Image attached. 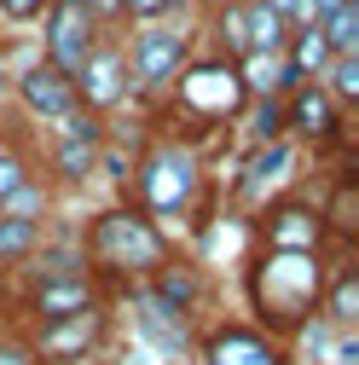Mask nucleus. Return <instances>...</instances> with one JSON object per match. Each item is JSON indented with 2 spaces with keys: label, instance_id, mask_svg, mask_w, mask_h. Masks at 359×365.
I'll return each instance as SVG.
<instances>
[{
  "label": "nucleus",
  "instance_id": "f257e3e1",
  "mask_svg": "<svg viewBox=\"0 0 359 365\" xmlns=\"http://www.w3.org/2000/svg\"><path fill=\"white\" fill-rule=\"evenodd\" d=\"M331 279L325 250H255L244 267V302H249V325H261L266 336L296 342L313 319H319V296Z\"/></svg>",
  "mask_w": 359,
  "mask_h": 365
},
{
  "label": "nucleus",
  "instance_id": "f03ea898",
  "mask_svg": "<svg viewBox=\"0 0 359 365\" xmlns=\"http://www.w3.org/2000/svg\"><path fill=\"white\" fill-rule=\"evenodd\" d=\"M81 267H87V279H110L122 290H140L151 272L174 255V238L162 232V226L145 215V209H133V203H110L99 209L93 220L81 226Z\"/></svg>",
  "mask_w": 359,
  "mask_h": 365
},
{
  "label": "nucleus",
  "instance_id": "7ed1b4c3",
  "mask_svg": "<svg viewBox=\"0 0 359 365\" xmlns=\"http://www.w3.org/2000/svg\"><path fill=\"white\" fill-rule=\"evenodd\" d=\"M133 209H145L157 226L162 220H180L192 215L197 192H203V163L186 140H174V133H162V140L145 145V157L133 163Z\"/></svg>",
  "mask_w": 359,
  "mask_h": 365
},
{
  "label": "nucleus",
  "instance_id": "20e7f679",
  "mask_svg": "<svg viewBox=\"0 0 359 365\" xmlns=\"http://www.w3.org/2000/svg\"><path fill=\"white\" fill-rule=\"evenodd\" d=\"M174 105H180V116H197V122H209V128H220V122H238V110L249 105V93H244V81H238V64H227V58H203V64H186L174 76Z\"/></svg>",
  "mask_w": 359,
  "mask_h": 365
},
{
  "label": "nucleus",
  "instance_id": "39448f33",
  "mask_svg": "<svg viewBox=\"0 0 359 365\" xmlns=\"http://www.w3.org/2000/svg\"><path fill=\"white\" fill-rule=\"evenodd\" d=\"M192 29L186 24H145V29H133L128 41V76H133V93H168L174 76L192 64Z\"/></svg>",
  "mask_w": 359,
  "mask_h": 365
},
{
  "label": "nucleus",
  "instance_id": "423d86ee",
  "mask_svg": "<svg viewBox=\"0 0 359 365\" xmlns=\"http://www.w3.org/2000/svg\"><path fill=\"white\" fill-rule=\"evenodd\" d=\"M105 41V24L81 6V0H47V12H41V58H47L53 70L76 76L81 58L93 53Z\"/></svg>",
  "mask_w": 359,
  "mask_h": 365
},
{
  "label": "nucleus",
  "instance_id": "0eeeda50",
  "mask_svg": "<svg viewBox=\"0 0 359 365\" xmlns=\"http://www.w3.org/2000/svg\"><path fill=\"white\" fill-rule=\"evenodd\" d=\"M301 163V145H290V140H273V145H249V157H244V168L232 174V203L244 209V215H261L266 203H279V197H290V168Z\"/></svg>",
  "mask_w": 359,
  "mask_h": 365
},
{
  "label": "nucleus",
  "instance_id": "6e6552de",
  "mask_svg": "<svg viewBox=\"0 0 359 365\" xmlns=\"http://www.w3.org/2000/svg\"><path fill=\"white\" fill-rule=\"evenodd\" d=\"M192 348H197V365H290V342L266 336L249 319H220Z\"/></svg>",
  "mask_w": 359,
  "mask_h": 365
},
{
  "label": "nucleus",
  "instance_id": "1a4fd4ad",
  "mask_svg": "<svg viewBox=\"0 0 359 365\" xmlns=\"http://www.w3.org/2000/svg\"><path fill=\"white\" fill-rule=\"evenodd\" d=\"M24 342H29V354H35V359L105 354V342H110V313H105V302H93V307H81V313H70V319L29 325V331H24Z\"/></svg>",
  "mask_w": 359,
  "mask_h": 365
},
{
  "label": "nucleus",
  "instance_id": "9d476101",
  "mask_svg": "<svg viewBox=\"0 0 359 365\" xmlns=\"http://www.w3.org/2000/svg\"><path fill=\"white\" fill-rule=\"evenodd\" d=\"M70 81H76V105H81V110H93V116H110L116 105H128L133 76H128V53H122V41H99V47L81 58V70H76Z\"/></svg>",
  "mask_w": 359,
  "mask_h": 365
},
{
  "label": "nucleus",
  "instance_id": "9b49d317",
  "mask_svg": "<svg viewBox=\"0 0 359 365\" xmlns=\"http://www.w3.org/2000/svg\"><path fill=\"white\" fill-rule=\"evenodd\" d=\"M342 133H348V110L319 81H301L284 93V140L290 145H336Z\"/></svg>",
  "mask_w": 359,
  "mask_h": 365
},
{
  "label": "nucleus",
  "instance_id": "f8f14e48",
  "mask_svg": "<svg viewBox=\"0 0 359 365\" xmlns=\"http://www.w3.org/2000/svg\"><path fill=\"white\" fill-rule=\"evenodd\" d=\"M255 232H261V250H325V226H319V209L307 197H279L255 215Z\"/></svg>",
  "mask_w": 359,
  "mask_h": 365
},
{
  "label": "nucleus",
  "instance_id": "ddd939ff",
  "mask_svg": "<svg viewBox=\"0 0 359 365\" xmlns=\"http://www.w3.org/2000/svg\"><path fill=\"white\" fill-rule=\"evenodd\" d=\"M99 290L87 272H29V284H24V313H29V325H47V319H70L81 307H93Z\"/></svg>",
  "mask_w": 359,
  "mask_h": 365
},
{
  "label": "nucleus",
  "instance_id": "4468645a",
  "mask_svg": "<svg viewBox=\"0 0 359 365\" xmlns=\"http://www.w3.org/2000/svg\"><path fill=\"white\" fill-rule=\"evenodd\" d=\"M12 99L35 116V122H58L64 110H76V81L64 70H53L47 58H29L18 76H12Z\"/></svg>",
  "mask_w": 359,
  "mask_h": 365
},
{
  "label": "nucleus",
  "instance_id": "2eb2a0df",
  "mask_svg": "<svg viewBox=\"0 0 359 365\" xmlns=\"http://www.w3.org/2000/svg\"><path fill=\"white\" fill-rule=\"evenodd\" d=\"M313 209H319V226H325V238H331V244H342V250L359 244V180H353L348 168L331 180L325 203H313Z\"/></svg>",
  "mask_w": 359,
  "mask_h": 365
},
{
  "label": "nucleus",
  "instance_id": "dca6fc26",
  "mask_svg": "<svg viewBox=\"0 0 359 365\" xmlns=\"http://www.w3.org/2000/svg\"><path fill=\"white\" fill-rule=\"evenodd\" d=\"M128 302L140 307V313H133V325H140V336H151V342H157V348H162L168 359H174V354H180V359L192 354V342H197V331L186 325V319H174L168 307H157V302H151L145 290H128Z\"/></svg>",
  "mask_w": 359,
  "mask_h": 365
},
{
  "label": "nucleus",
  "instance_id": "f3484780",
  "mask_svg": "<svg viewBox=\"0 0 359 365\" xmlns=\"http://www.w3.org/2000/svg\"><path fill=\"white\" fill-rule=\"evenodd\" d=\"M319 319L331 331H353L359 325V267L353 261H331V279L319 296Z\"/></svg>",
  "mask_w": 359,
  "mask_h": 365
},
{
  "label": "nucleus",
  "instance_id": "a211bd4d",
  "mask_svg": "<svg viewBox=\"0 0 359 365\" xmlns=\"http://www.w3.org/2000/svg\"><path fill=\"white\" fill-rule=\"evenodd\" d=\"M99 157H105V145H93V140H64V133H53L47 174L58 180V186H87V180L99 174Z\"/></svg>",
  "mask_w": 359,
  "mask_h": 365
},
{
  "label": "nucleus",
  "instance_id": "6ab92c4d",
  "mask_svg": "<svg viewBox=\"0 0 359 365\" xmlns=\"http://www.w3.org/2000/svg\"><path fill=\"white\" fill-rule=\"evenodd\" d=\"M244 35H249V53H261V58H273V53H284V41H290V24L266 6V0H244Z\"/></svg>",
  "mask_w": 359,
  "mask_h": 365
},
{
  "label": "nucleus",
  "instance_id": "aec40b11",
  "mask_svg": "<svg viewBox=\"0 0 359 365\" xmlns=\"http://www.w3.org/2000/svg\"><path fill=\"white\" fill-rule=\"evenodd\" d=\"M209 35H214V58L244 64L249 58V35H244V0H227V6L209 12Z\"/></svg>",
  "mask_w": 359,
  "mask_h": 365
},
{
  "label": "nucleus",
  "instance_id": "412c9836",
  "mask_svg": "<svg viewBox=\"0 0 359 365\" xmlns=\"http://www.w3.org/2000/svg\"><path fill=\"white\" fill-rule=\"evenodd\" d=\"M238 122H244V140L249 145H273V140H284V99L249 93V105L238 110Z\"/></svg>",
  "mask_w": 359,
  "mask_h": 365
},
{
  "label": "nucleus",
  "instance_id": "4be33fe9",
  "mask_svg": "<svg viewBox=\"0 0 359 365\" xmlns=\"http://www.w3.org/2000/svg\"><path fill=\"white\" fill-rule=\"evenodd\" d=\"M47 244V220H6L0 215V267H29Z\"/></svg>",
  "mask_w": 359,
  "mask_h": 365
},
{
  "label": "nucleus",
  "instance_id": "5701e85b",
  "mask_svg": "<svg viewBox=\"0 0 359 365\" xmlns=\"http://www.w3.org/2000/svg\"><path fill=\"white\" fill-rule=\"evenodd\" d=\"M284 64H290L301 81H319V76H325V64H331V47H325L319 24H313V29H290V41H284Z\"/></svg>",
  "mask_w": 359,
  "mask_h": 365
},
{
  "label": "nucleus",
  "instance_id": "b1692460",
  "mask_svg": "<svg viewBox=\"0 0 359 365\" xmlns=\"http://www.w3.org/2000/svg\"><path fill=\"white\" fill-rule=\"evenodd\" d=\"M319 35H325L331 58H353L359 53V0H342L336 12H325L319 18Z\"/></svg>",
  "mask_w": 359,
  "mask_h": 365
},
{
  "label": "nucleus",
  "instance_id": "393cba45",
  "mask_svg": "<svg viewBox=\"0 0 359 365\" xmlns=\"http://www.w3.org/2000/svg\"><path fill=\"white\" fill-rule=\"evenodd\" d=\"M47 209H53V192H47V180H24V186L6 197V203H0V215H6V220H47Z\"/></svg>",
  "mask_w": 359,
  "mask_h": 365
},
{
  "label": "nucleus",
  "instance_id": "a878e982",
  "mask_svg": "<svg viewBox=\"0 0 359 365\" xmlns=\"http://www.w3.org/2000/svg\"><path fill=\"white\" fill-rule=\"evenodd\" d=\"M319 87H325L342 110H353V105H359V53H353V58H331L325 76H319Z\"/></svg>",
  "mask_w": 359,
  "mask_h": 365
},
{
  "label": "nucleus",
  "instance_id": "bb28decb",
  "mask_svg": "<svg viewBox=\"0 0 359 365\" xmlns=\"http://www.w3.org/2000/svg\"><path fill=\"white\" fill-rule=\"evenodd\" d=\"M168 18H174V0H122V6H116V24H133V29L168 24Z\"/></svg>",
  "mask_w": 359,
  "mask_h": 365
},
{
  "label": "nucleus",
  "instance_id": "cd10ccee",
  "mask_svg": "<svg viewBox=\"0 0 359 365\" xmlns=\"http://www.w3.org/2000/svg\"><path fill=\"white\" fill-rule=\"evenodd\" d=\"M41 12H47V0H0V24H12V29L41 24Z\"/></svg>",
  "mask_w": 359,
  "mask_h": 365
},
{
  "label": "nucleus",
  "instance_id": "c85d7f7f",
  "mask_svg": "<svg viewBox=\"0 0 359 365\" xmlns=\"http://www.w3.org/2000/svg\"><path fill=\"white\" fill-rule=\"evenodd\" d=\"M24 180H29V163H24L18 151H0V203H6Z\"/></svg>",
  "mask_w": 359,
  "mask_h": 365
},
{
  "label": "nucleus",
  "instance_id": "c756f323",
  "mask_svg": "<svg viewBox=\"0 0 359 365\" xmlns=\"http://www.w3.org/2000/svg\"><path fill=\"white\" fill-rule=\"evenodd\" d=\"M0 365H35L29 342H24V336H0Z\"/></svg>",
  "mask_w": 359,
  "mask_h": 365
},
{
  "label": "nucleus",
  "instance_id": "7c9ffc66",
  "mask_svg": "<svg viewBox=\"0 0 359 365\" xmlns=\"http://www.w3.org/2000/svg\"><path fill=\"white\" fill-rule=\"evenodd\" d=\"M81 6H87V12H93L99 24H116V6H122V0H81Z\"/></svg>",
  "mask_w": 359,
  "mask_h": 365
},
{
  "label": "nucleus",
  "instance_id": "2f4dec72",
  "mask_svg": "<svg viewBox=\"0 0 359 365\" xmlns=\"http://www.w3.org/2000/svg\"><path fill=\"white\" fill-rule=\"evenodd\" d=\"M35 365H110L105 354H70V359H35Z\"/></svg>",
  "mask_w": 359,
  "mask_h": 365
},
{
  "label": "nucleus",
  "instance_id": "473e14b6",
  "mask_svg": "<svg viewBox=\"0 0 359 365\" xmlns=\"http://www.w3.org/2000/svg\"><path fill=\"white\" fill-rule=\"evenodd\" d=\"M12 105V70H6V53H0V110Z\"/></svg>",
  "mask_w": 359,
  "mask_h": 365
},
{
  "label": "nucleus",
  "instance_id": "72a5a7b5",
  "mask_svg": "<svg viewBox=\"0 0 359 365\" xmlns=\"http://www.w3.org/2000/svg\"><path fill=\"white\" fill-rule=\"evenodd\" d=\"M307 6H313V18H325V12H336V6H342V0H307Z\"/></svg>",
  "mask_w": 359,
  "mask_h": 365
},
{
  "label": "nucleus",
  "instance_id": "f704fd0d",
  "mask_svg": "<svg viewBox=\"0 0 359 365\" xmlns=\"http://www.w3.org/2000/svg\"><path fill=\"white\" fill-rule=\"evenodd\" d=\"M266 6H273V12H279V18L290 24V12H296V0H266Z\"/></svg>",
  "mask_w": 359,
  "mask_h": 365
},
{
  "label": "nucleus",
  "instance_id": "c9c22d12",
  "mask_svg": "<svg viewBox=\"0 0 359 365\" xmlns=\"http://www.w3.org/2000/svg\"><path fill=\"white\" fill-rule=\"evenodd\" d=\"M192 6H209V12H214V6H227V0H192Z\"/></svg>",
  "mask_w": 359,
  "mask_h": 365
},
{
  "label": "nucleus",
  "instance_id": "e433bc0d",
  "mask_svg": "<svg viewBox=\"0 0 359 365\" xmlns=\"http://www.w3.org/2000/svg\"><path fill=\"white\" fill-rule=\"evenodd\" d=\"M174 365H192V359H174Z\"/></svg>",
  "mask_w": 359,
  "mask_h": 365
},
{
  "label": "nucleus",
  "instance_id": "4c0bfd02",
  "mask_svg": "<svg viewBox=\"0 0 359 365\" xmlns=\"http://www.w3.org/2000/svg\"><path fill=\"white\" fill-rule=\"evenodd\" d=\"M0 151H6V140H0Z\"/></svg>",
  "mask_w": 359,
  "mask_h": 365
}]
</instances>
